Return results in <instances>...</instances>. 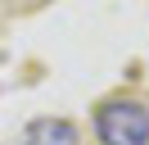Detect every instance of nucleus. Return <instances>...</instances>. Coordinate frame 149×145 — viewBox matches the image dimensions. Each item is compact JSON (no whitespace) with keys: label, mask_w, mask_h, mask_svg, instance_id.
Segmentation results:
<instances>
[{"label":"nucleus","mask_w":149,"mask_h":145,"mask_svg":"<svg viewBox=\"0 0 149 145\" xmlns=\"http://www.w3.org/2000/svg\"><path fill=\"white\" fill-rule=\"evenodd\" d=\"M18 145H81V132L68 118H32L23 127Z\"/></svg>","instance_id":"2"},{"label":"nucleus","mask_w":149,"mask_h":145,"mask_svg":"<svg viewBox=\"0 0 149 145\" xmlns=\"http://www.w3.org/2000/svg\"><path fill=\"white\" fill-rule=\"evenodd\" d=\"M100 145H149V104L131 95H113L95 109Z\"/></svg>","instance_id":"1"}]
</instances>
